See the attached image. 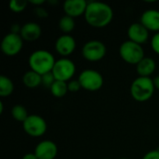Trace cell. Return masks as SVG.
<instances>
[{"label": "cell", "instance_id": "obj_1", "mask_svg": "<svg viewBox=\"0 0 159 159\" xmlns=\"http://www.w3.org/2000/svg\"><path fill=\"white\" fill-rule=\"evenodd\" d=\"M84 17L89 25L95 28H103L112 22L114 11L113 8L104 2L90 1L88 3Z\"/></svg>", "mask_w": 159, "mask_h": 159}, {"label": "cell", "instance_id": "obj_2", "mask_svg": "<svg viewBox=\"0 0 159 159\" xmlns=\"http://www.w3.org/2000/svg\"><path fill=\"white\" fill-rule=\"evenodd\" d=\"M56 60L51 52L45 49H37L32 52L29 56L28 63L31 70L43 75L52 72Z\"/></svg>", "mask_w": 159, "mask_h": 159}, {"label": "cell", "instance_id": "obj_3", "mask_svg": "<svg viewBox=\"0 0 159 159\" xmlns=\"http://www.w3.org/2000/svg\"><path fill=\"white\" fill-rule=\"evenodd\" d=\"M155 89L154 81L151 77L138 76L131 83L130 94L135 101L143 102L152 98Z\"/></svg>", "mask_w": 159, "mask_h": 159}, {"label": "cell", "instance_id": "obj_4", "mask_svg": "<svg viewBox=\"0 0 159 159\" xmlns=\"http://www.w3.org/2000/svg\"><path fill=\"white\" fill-rule=\"evenodd\" d=\"M120 57L129 64H138L145 56L144 49L142 45H139L130 40H127L120 45Z\"/></svg>", "mask_w": 159, "mask_h": 159}, {"label": "cell", "instance_id": "obj_5", "mask_svg": "<svg viewBox=\"0 0 159 159\" xmlns=\"http://www.w3.org/2000/svg\"><path fill=\"white\" fill-rule=\"evenodd\" d=\"M77 79L82 89L88 91H97L103 86L104 83L102 74L92 69H86L82 71Z\"/></svg>", "mask_w": 159, "mask_h": 159}, {"label": "cell", "instance_id": "obj_6", "mask_svg": "<svg viewBox=\"0 0 159 159\" xmlns=\"http://www.w3.org/2000/svg\"><path fill=\"white\" fill-rule=\"evenodd\" d=\"M76 67L75 62L68 58H61L57 60L52 69V74L56 80L69 82L75 75Z\"/></svg>", "mask_w": 159, "mask_h": 159}, {"label": "cell", "instance_id": "obj_7", "mask_svg": "<svg viewBox=\"0 0 159 159\" xmlns=\"http://www.w3.org/2000/svg\"><path fill=\"white\" fill-rule=\"evenodd\" d=\"M106 52V46L100 40H89L86 42L82 48L83 57L91 62L102 60L105 57Z\"/></svg>", "mask_w": 159, "mask_h": 159}, {"label": "cell", "instance_id": "obj_8", "mask_svg": "<svg viewBox=\"0 0 159 159\" xmlns=\"http://www.w3.org/2000/svg\"><path fill=\"white\" fill-rule=\"evenodd\" d=\"M22 127L29 136L34 138L43 136L48 129L46 120L37 115H30L22 123Z\"/></svg>", "mask_w": 159, "mask_h": 159}, {"label": "cell", "instance_id": "obj_9", "mask_svg": "<svg viewBox=\"0 0 159 159\" xmlns=\"http://www.w3.org/2000/svg\"><path fill=\"white\" fill-rule=\"evenodd\" d=\"M23 47V39L20 34L8 33L7 34L1 42L2 52L9 57L15 56L20 52Z\"/></svg>", "mask_w": 159, "mask_h": 159}, {"label": "cell", "instance_id": "obj_10", "mask_svg": "<svg viewBox=\"0 0 159 159\" xmlns=\"http://www.w3.org/2000/svg\"><path fill=\"white\" fill-rule=\"evenodd\" d=\"M76 48L75 39L71 34H62L55 42V50L58 54L66 58L70 56Z\"/></svg>", "mask_w": 159, "mask_h": 159}, {"label": "cell", "instance_id": "obj_11", "mask_svg": "<svg viewBox=\"0 0 159 159\" xmlns=\"http://www.w3.org/2000/svg\"><path fill=\"white\" fill-rule=\"evenodd\" d=\"M34 153L38 159H55L58 154V147L54 142L45 140L35 146Z\"/></svg>", "mask_w": 159, "mask_h": 159}, {"label": "cell", "instance_id": "obj_12", "mask_svg": "<svg viewBox=\"0 0 159 159\" xmlns=\"http://www.w3.org/2000/svg\"><path fill=\"white\" fill-rule=\"evenodd\" d=\"M128 36L129 40L143 45L149 38V31L141 22H134L128 29Z\"/></svg>", "mask_w": 159, "mask_h": 159}, {"label": "cell", "instance_id": "obj_13", "mask_svg": "<svg viewBox=\"0 0 159 159\" xmlns=\"http://www.w3.org/2000/svg\"><path fill=\"white\" fill-rule=\"evenodd\" d=\"M88 3L86 0H66L63 3L64 13L74 19L80 17L85 14Z\"/></svg>", "mask_w": 159, "mask_h": 159}, {"label": "cell", "instance_id": "obj_14", "mask_svg": "<svg viewBox=\"0 0 159 159\" xmlns=\"http://www.w3.org/2000/svg\"><path fill=\"white\" fill-rule=\"evenodd\" d=\"M148 31L159 32V10L147 9L141 16L140 21Z\"/></svg>", "mask_w": 159, "mask_h": 159}, {"label": "cell", "instance_id": "obj_15", "mask_svg": "<svg viewBox=\"0 0 159 159\" xmlns=\"http://www.w3.org/2000/svg\"><path fill=\"white\" fill-rule=\"evenodd\" d=\"M42 34V29L40 25L34 21H28L21 26L20 35L25 41H35Z\"/></svg>", "mask_w": 159, "mask_h": 159}, {"label": "cell", "instance_id": "obj_16", "mask_svg": "<svg viewBox=\"0 0 159 159\" xmlns=\"http://www.w3.org/2000/svg\"><path fill=\"white\" fill-rule=\"evenodd\" d=\"M156 67H157V64L153 58L144 57L136 65V71H137V74L139 75V76L150 77V75L154 74Z\"/></svg>", "mask_w": 159, "mask_h": 159}, {"label": "cell", "instance_id": "obj_17", "mask_svg": "<svg viewBox=\"0 0 159 159\" xmlns=\"http://www.w3.org/2000/svg\"><path fill=\"white\" fill-rule=\"evenodd\" d=\"M22 83L25 87L29 89H34L39 87L42 84L41 75L37 74L33 70H29L24 73L22 75Z\"/></svg>", "mask_w": 159, "mask_h": 159}, {"label": "cell", "instance_id": "obj_18", "mask_svg": "<svg viewBox=\"0 0 159 159\" xmlns=\"http://www.w3.org/2000/svg\"><path fill=\"white\" fill-rule=\"evenodd\" d=\"M13 91H14V84L12 80L6 75H1L0 76V96L3 98L8 97L9 95L12 94Z\"/></svg>", "mask_w": 159, "mask_h": 159}, {"label": "cell", "instance_id": "obj_19", "mask_svg": "<svg viewBox=\"0 0 159 159\" xmlns=\"http://www.w3.org/2000/svg\"><path fill=\"white\" fill-rule=\"evenodd\" d=\"M59 27L63 34H69L75 27V19L68 15L62 16L59 20Z\"/></svg>", "mask_w": 159, "mask_h": 159}, {"label": "cell", "instance_id": "obj_20", "mask_svg": "<svg viewBox=\"0 0 159 159\" xmlns=\"http://www.w3.org/2000/svg\"><path fill=\"white\" fill-rule=\"evenodd\" d=\"M49 89H50L51 94L54 97H56V98H62L63 96H65V94L68 91L67 82L56 80Z\"/></svg>", "mask_w": 159, "mask_h": 159}, {"label": "cell", "instance_id": "obj_21", "mask_svg": "<svg viewBox=\"0 0 159 159\" xmlns=\"http://www.w3.org/2000/svg\"><path fill=\"white\" fill-rule=\"evenodd\" d=\"M11 116L16 121L23 123L26 120V118L29 116V115L24 106H22L20 104H17L11 108Z\"/></svg>", "mask_w": 159, "mask_h": 159}, {"label": "cell", "instance_id": "obj_22", "mask_svg": "<svg viewBox=\"0 0 159 159\" xmlns=\"http://www.w3.org/2000/svg\"><path fill=\"white\" fill-rule=\"evenodd\" d=\"M27 4L28 2L25 0H11L9 2V8L15 13H20L26 8Z\"/></svg>", "mask_w": 159, "mask_h": 159}, {"label": "cell", "instance_id": "obj_23", "mask_svg": "<svg viewBox=\"0 0 159 159\" xmlns=\"http://www.w3.org/2000/svg\"><path fill=\"white\" fill-rule=\"evenodd\" d=\"M41 78H42V86L46 87V88H48L50 89L51 86L53 85V83L56 81L55 79V76L53 75L52 72H49V73H47L43 75H41Z\"/></svg>", "mask_w": 159, "mask_h": 159}, {"label": "cell", "instance_id": "obj_24", "mask_svg": "<svg viewBox=\"0 0 159 159\" xmlns=\"http://www.w3.org/2000/svg\"><path fill=\"white\" fill-rule=\"evenodd\" d=\"M68 86V91L70 92H77L82 87L78 81V79H72L67 83Z\"/></svg>", "mask_w": 159, "mask_h": 159}, {"label": "cell", "instance_id": "obj_25", "mask_svg": "<svg viewBox=\"0 0 159 159\" xmlns=\"http://www.w3.org/2000/svg\"><path fill=\"white\" fill-rule=\"evenodd\" d=\"M151 47L152 49L159 55V32L156 33L151 38Z\"/></svg>", "mask_w": 159, "mask_h": 159}, {"label": "cell", "instance_id": "obj_26", "mask_svg": "<svg viewBox=\"0 0 159 159\" xmlns=\"http://www.w3.org/2000/svg\"><path fill=\"white\" fill-rule=\"evenodd\" d=\"M34 15L37 18H40V19H44V18H47L48 16V12L47 11V9L44 8V7H34Z\"/></svg>", "mask_w": 159, "mask_h": 159}, {"label": "cell", "instance_id": "obj_27", "mask_svg": "<svg viewBox=\"0 0 159 159\" xmlns=\"http://www.w3.org/2000/svg\"><path fill=\"white\" fill-rule=\"evenodd\" d=\"M143 159H159V150H152L146 153Z\"/></svg>", "mask_w": 159, "mask_h": 159}, {"label": "cell", "instance_id": "obj_28", "mask_svg": "<svg viewBox=\"0 0 159 159\" xmlns=\"http://www.w3.org/2000/svg\"><path fill=\"white\" fill-rule=\"evenodd\" d=\"M20 29H21V26H20V24H18V23H13V24L10 26V33L20 34Z\"/></svg>", "mask_w": 159, "mask_h": 159}, {"label": "cell", "instance_id": "obj_29", "mask_svg": "<svg viewBox=\"0 0 159 159\" xmlns=\"http://www.w3.org/2000/svg\"><path fill=\"white\" fill-rule=\"evenodd\" d=\"M46 1L45 0H30L29 3L32 4V5H34L36 7H41Z\"/></svg>", "mask_w": 159, "mask_h": 159}, {"label": "cell", "instance_id": "obj_30", "mask_svg": "<svg viewBox=\"0 0 159 159\" xmlns=\"http://www.w3.org/2000/svg\"><path fill=\"white\" fill-rule=\"evenodd\" d=\"M22 159H38L36 157L35 154L34 153H28V154H25L23 157H22Z\"/></svg>", "mask_w": 159, "mask_h": 159}, {"label": "cell", "instance_id": "obj_31", "mask_svg": "<svg viewBox=\"0 0 159 159\" xmlns=\"http://www.w3.org/2000/svg\"><path fill=\"white\" fill-rule=\"evenodd\" d=\"M153 81H154V85H155V88L157 89H158L159 90V75H157L154 79H153Z\"/></svg>", "mask_w": 159, "mask_h": 159}, {"label": "cell", "instance_id": "obj_32", "mask_svg": "<svg viewBox=\"0 0 159 159\" xmlns=\"http://www.w3.org/2000/svg\"><path fill=\"white\" fill-rule=\"evenodd\" d=\"M4 112V104L3 102H0V114H2Z\"/></svg>", "mask_w": 159, "mask_h": 159}, {"label": "cell", "instance_id": "obj_33", "mask_svg": "<svg viewBox=\"0 0 159 159\" xmlns=\"http://www.w3.org/2000/svg\"><path fill=\"white\" fill-rule=\"evenodd\" d=\"M48 3H49V4H57L58 1H48Z\"/></svg>", "mask_w": 159, "mask_h": 159}, {"label": "cell", "instance_id": "obj_34", "mask_svg": "<svg viewBox=\"0 0 159 159\" xmlns=\"http://www.w3.org/2000/svg\"><path fill=\"white\" fill-rule=\"evenodd\" d=\"M120 159H129V158H125V157H123V158H120Z\"/></svg>", "mask_w": 159, "mask_h": 159}, {"label": "cell", "instance_id": "obj_35", "mask_svg": "<svg viewBox=\"0 0 159 159\" xmlns=\"http://www.w3.org/2000/svg\"><path fill=\"white\" fill-rule=\"evenodd\" d=\"M103 159H109V158H103Z\"/></svg>", "mask_w": 159, "mask_h": 159}]
</instances>
